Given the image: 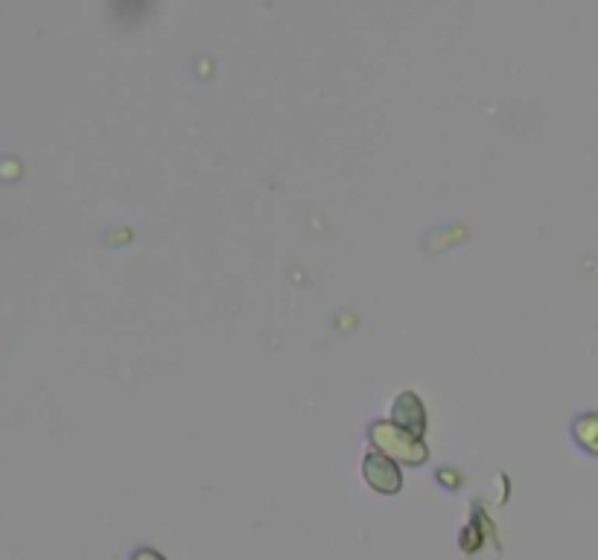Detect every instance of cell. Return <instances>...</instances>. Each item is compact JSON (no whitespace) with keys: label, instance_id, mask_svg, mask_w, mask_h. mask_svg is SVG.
Wrapping results in <instances>:
<instances>
[{"label":"cell","instance_id":"4","mask_svg":"<svg viewBox=\"0 0 598 560\" xmlns=\"http://www.w3.org/2000/svg\"><path fill=\"white\" fill-rule=\"evenodd\" d=\"M134 560H164L162 555H158V551H153V549H141L137 551V555H134Z\"/></svg>","mask_w":598,"mask_h":560},{"label":"cell","instance_id":"3","mask_svg":"<svg viewBox=\"0 0 598 560\" xmlns=\"http://www.w3.org/2000/svg\"><path fill=\"white\" fill-rule=\"evenodd\" d=\"M392 418L397 427L409 429L411 436H420L423 427H427V412H423V403H420L411 392L400 394V397L394 401Z\"/></svg>","mask_w":598,"mask_h":560},{"label":"cell","instance_id":"1","mask_svg":"<svg viewBox=\"0 0 598 560\" xmlns=\"http://www.w3.org/2000/svg\"><path fill=\"white\" fill-rule=\"evenodd\" d=\"M371 441L376 450H383L385 455H392L403 464H420L427 462V446L418 436H411L409 429L397 427V424H376L371 427Z\"/></svg>","mask_w":598,"mask_h":560},{"label":"cell","instance_id":"2","mask_svg":"<svg viewBox=\"0 0 598 560\" xmlns=\"http://www.w3.org/2000/svg\"><path fill=\"white\" fill-rule=\"evenodd\" d=\"M362 476L374 490L380 493H397L403 485L400 479V467L394 462H388L385 455H366V462H362Z\"/></svg>","mask_w":598,"mask_h":560}]
</instances>
